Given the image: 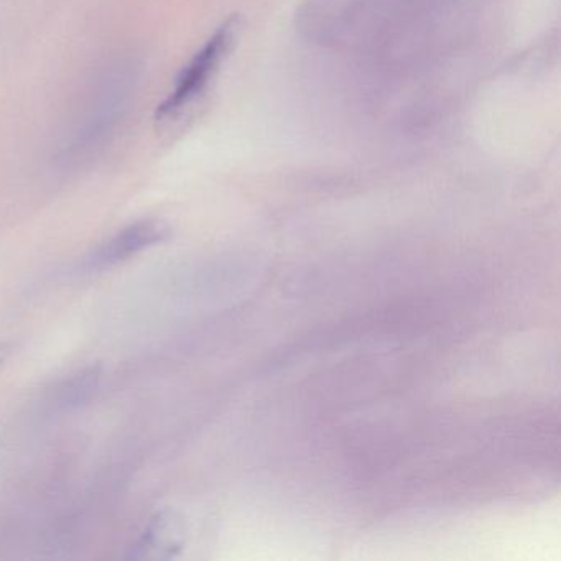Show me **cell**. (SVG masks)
I'll use <instances>...</instances> for the list:
<instances>
[{
    "label": "cell",
    "instance_id": "obj_5",
    "mask_svg": "<svg viewBox=\"0 0 561 561\" xmlns=\"http://www.w3.org/2000/svg\"><path fill=\"white\" fill-rule=\"evenodd\" d=\"M100 367H88V369L75 374L58 387L57 392H55V402L58 407H65V409L67 407H78L93 396L94 390L100 386Z\"/></svg>",
    "mask_w": 561,
    "mask_h": 561
},
{
    "label": "cell",
    "instance_id": "obj_2",
    "mask_svg": "<svg viewBox=\"0 0 561 561\" xmlns=\"http://www.w3.org/2000/svg\"><path fill=\"white\" fill-rule=\"evenodd\" d=\"M241 21L232 15L222 22L215 34L196 51L190 64L180 71L170 96L156 111L157 123H169L179 117L190 104L203 96L216 71L228 57L238 38Z\"/></svg>",
    "mask_w": 561,
    "mask_h": 561
},
{
    "label": "cell",
    "instance_id": "obj_4",
    "mask_svg": "<svg viewBox=\"0 0 561 561\" xmlns=\"http://www.w3.org/2000/svg\"><path fill=\"white\" fill-rule=\"evenodd\" d=\"M169 236V226L160 219H140L121 229L113 238L101 244L91 262L100 267H106L129 261L140 252L165 241Z\"/></svg>",
    "mask_w": 561,
    "mask_h": 561
},
{
    "label": "cell",
    "instance_id": "obj_3",
    "mask_svg": "<svg viewBox=\"0 0 561 561\" xmlns=\"http://www.w3.org/2000/svg\"><path fill=\"white\" fill-rule=\"evenodd\" d=\"M185 545V524L172 508L157 512L147 522L127 557L134 560H170L182 551Z\"/></svg>",
    "mask_w": 561,
    "mask_h": 561
},
{
    "label": "cell",
    "instance_id": "obj_1",
    "mask_svg": "<svg viewBox=\"0 0 561 561\" xmlns=\"http://www.w3.org/2000/svg\"><path fill=\"white\" fill-rule=\"evenodd\" d=\"M134 81L136 75L133 67H117V70L104 78L84 111L83 119L61 144L58 153L64 165H70L88 153H93L106 140L129 103Z\"/></svg>",
    "mask_w": 561,
    "mask_h": 561
}]
</instances>
